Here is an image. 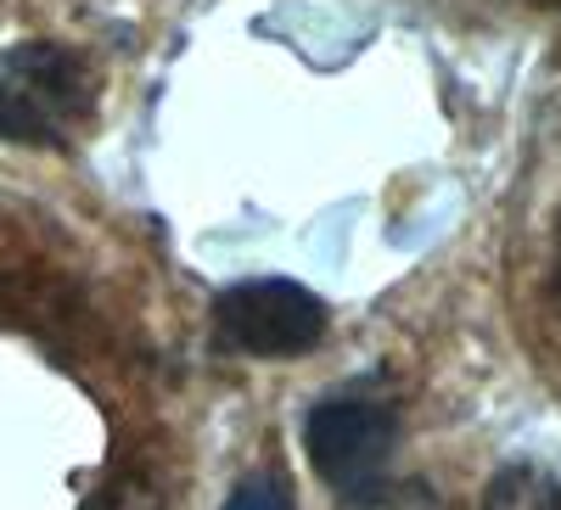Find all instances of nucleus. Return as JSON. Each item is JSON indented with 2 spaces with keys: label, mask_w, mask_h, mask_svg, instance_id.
Listing matches in <instances>:
<instances>
[{
  "label": "nucleus",
  "mask_w": 561,
  "mask_h": 510,
  "mask_svg": "<svg viewBox=\"0 0 561 510\" xmlns=\"http://www.w3.org/2000/svg\"><path fill=\"white\" fill-rule=\"evenodd\" d=\"M399 443V415L388 398L370 393H332L304 415V449L320 483L337 499H365L388 483V460Z\"/></svg>",
  "instance_id": "obj_2"
},
{
  "label": "nucleus",
  "mask_w": 561,
  "mask_h": 510,
  "mask_svg": "<svg viewBox=\"0 0 561 510\" xmlns=\"http://www.w3.org/2000/svg\"><path fill=\"white\" fill-rule=\"evenodd\" d=\"M483 510H561V483L545 466L517 460V466L494 472V483L483 494Z\"/></svg>",
  "instance_id": "obj_4"
},
{
  "label": "nucleus",
  "mask_w": 561,
  "mask_h": 510,
  "mask_svg": "<svg viewBox=\"0 0 561 510\" xmlns=\"http://www.w3.org/2000/svg\"><path fill=\"white\" fill-rule=\"evenodd\" d=\"M214 320H219V337L248 359H298L325 332V303L298 281L259 275V281L230 287L214 303Z\"/></svg>",
  "instance_id": "obj_3"
},
{
  "label": "nucleus",
  "mask_w": 561,
  "mask_h": 510,
  "mask_svg": "<svg viewBox=\"0 0 561 510\" xmlns=\"http://www.w3.org/2000/svg\"><path fill=\"white\" fill-rule=\"evenodd\" d=\"M354 510H444V499L427 483H382L365 499H354Z\"/></svg>",
  "instance_id": "obj_6"
},
{
  "label": "nucleus",
  "mask_w": 561,
  "mask_h": 510,
  "mask_svg": "<svg viewBox=\"0 0 561 510\" xmlns=\"http://www.w3.org/2000/svg\"><path fill=\"white\" fill-rule=\"evenodd\" d=\"M90 118V73L68 45L23 39L0 51V141L68 147Z\"/></svg>",
  "instance_id": "obj_1"
},
{
  "label": "nucleus",
  "mask_w": 561,
  "mask_h": 510,
  "mask_svg": "<svg viewBox=\"0 0 561 510\" xmlns=\"http://www.w3.org/2000/svg\"><path fill=\"white\" fill-rule=\"evenodd\" d=\"M556 7H561V0H556Z\"/></svg>",
  "instance_id": "obj_8"
},
{
  "label": "nucleus",
  "mask_w": 561,
  "mask_h": 510,
  "mask_svg": "<svg viewBox=\"0 0 561 510\" xmlns=\"http://www.w3.org/2000/svg\"><path fill=\"white\" fill-rule=\"evenodd\" d=\"M84 510H163V494L147 477H118V483H107L96 499H90Z\"/></svg>",
  "instance_id": "obj_7"
},
{
  "label": "nucleus",
  "mask_w": 561,
  "mask_h": 510,
  "mask_svg": "<svg viewBox=\"0 0 561 510\" xmlns=\"http://www.w3.org/2000/svg\"><path fill=\"white\" fill-rule=\"evenodd\" d=\"M219 510H298L293 505V488L287 477H275V472H253L237 483V494H230Z\"/></svg>",
  "instance_id": "obj_5"
}]
</instances>
